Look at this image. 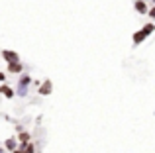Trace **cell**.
<instances>
[{"mask_svg": "<svg viewBox=\"0 0 155 153\" xmlns=\"http://www.w3.org/2000/svg\"><path fill=\"white\" fill-rule=\"evenodd\" d=\"M30 84H31V76L30 75H22L20 80H18V90H16V94H18V96H26Z\"/></svg>", "mask_w": 155, "mask_h": 153, "instance_id": "cell-1", "label": "cell"}, {"mask_svg": "<svg viewBox=\"0 0 155 153\" xmlns=\"http://www.w3.org/2000/svg\"><path fill=\"white\" fill-rule=\"evenodd\" d=\"M51 92H53V83H51L49 79H45L41 84H39V88H38V94H39V96H49Z\"/></svg>", "mask_w": 155, "mask_h": 153, "instance_id": "cell-2", "label": "cell"}, {"mask_svg": "<svg viewBox=\"0 0 155 153\" xmlns=\"http://www.w3.org/2000/svg\"><path fill=\"white\" fill-rule=\"evenodd\" d=\"M2 59L6 63H16V61H20V55L16 53V51H12V49H4L2 51Z\"/></svg>", "mask_w": 155, "mask_h": 153, "instance_id": "cell-3", "label": "cell"}, {"mask_svg": "<svg viewBox=\"0 0 155 153\" xmlns=\"http://www.w3.org/2000/svg\"><path fill=\"white\" fill-rule=\"evenodd\" d=\"M0 94H2L4 98H14V96H16V90L10 86V84L2 83V84H0Z\"/></svg>", "mask_w": 155, "mask_h": 153, "instance_id": "cell-4", "label": "cell"}, {"mask_svg": "<svg viewBox=\"0 0 155 153\" xmlns=\"http://www.w3.org/2000/svg\"><path fill=\"white\" fill-rule=\"evenodd\" d=\"M24 71V63L16 61V63H8V75H20Z\"/></svg>", "mask_w": 155, "mask_h": 153, "instance_id": "cell-5", "label": "cell"}, {"mask_svg": "<svg viewBox=\"0 0 155 153\" xmlns=\"http://www.w3.org/2000/svg\"><path fill=\"white\" fill-rule=\"evenodd\" d=\"M134 8H136V12L137 14H141V16H147V2H145V0H136V2H134Z\"/></svg>", "mask_w": 155, "mask_h": 153, "instance_id": "cell-6", "label": "cell"}, {"mask_svg": "<svg viewBox=\"0 0 155 153\" xmlns=\"http://www.w3.org/2000/svg\"><path fill=\"white\" fill-rule=\"evenodd\" d=\"M145 39H147V35L143 34V30H137L136 34L132 35V41H134V45H140V43H143Z\"/></svg>", "mask_w": 155, "mask_h": 153, "instance_id": "cell-7", "label": "cell"}, {"mask_svg": "<svg viewBox=\"0 0 155 153\" xmlns=\"http://www.w3.org/2000/svg\"><path fill=\"white\" fill-rule=\"evenodd\" d=\"M31 142V134H30V132H20V134H18V143H20V145H26V143H30Z\"/></svg>", "mask_w": 155, "mask_h": 153, "instance_id": "cell-8", "label": "cell"}, {"mask_svg": "<svg viewBox=\"0 0 155 153\" xmlns=\"http://www.w3.org/2000/svg\"><path fill=\"white\" fill-rule=\"evenodd\" d=\"M16 147H18V138H8L6 142H4V149H8V151H14Z\"/></svg>", "mask_w": 155, "mask_h": 153, "instance_id": "cell-9", "label": "cell"}, {"mask_svg": "<svg viewBox=\"0 0 155 153\" xmlns=\"http://www.w3.org/2000/svg\"><path fill=\"white\" fill-rule=\"evenodd\" d=\"M141 30H143V34H145V35L149 37V35H151L153 31H155V24H153V22H149V24H145V26L141 28Z\"/></svg>", "mask_w": 155, "mask_h": 153, "instance_id": "cell-10", "label": "cell"}, {"mask_svg": "<svg viewBox=\"0 0 155 153\" xmlns=\"http://www.w3.org/2000/svg\"><path fill=\"white\" fill-rule=\"evenodd\" d=\"M20 147H22V153H35V145H34V143H26V145H20Z\"/></svg>", "mask_w": 155, "mask_h": 153, "instance_id": "cell-11", "label": "cell"}, {"mask_svg": "<svg viewBox=\"0 0 155 153\" xmlns=\"http://www.w3.org/2000/svg\"><path fill=\"white\" fill-rule=\"evenodd\" d=\"M147 16H149L151 20H155V4H153V6H151V8L147 10Z\"/></svg>", "mask_w": 155, "mask_h": 153, "instance_id": "cell-12", "label": "cell"}, {"mask_svg": "<svg viewBox=\"0 0 155 153\" xmlns=\"http://www.w3.org/2000/svg\"><path fill=\"white\" fill-rule=\"evenodd\" d=\"M6 79H8L6 73H2V71H0V83H6Z\"/></svg>", "mask_w": 155, "mask_h": 153, "instance_id": "cell-13", "label": "cell"}, {"mask_svg": "<svg viewBox=\"0 0 155 153\" xmlns=\"http://www.w3.org/2000/svg\"><path fill=\"white\" fill-rule=\"evenodd\" d=\"M0 153H4V147H0Z\"/></svg>", "mask_w": 155, "mask_h": 153, "instance_id": "cell-14", "label": "cell"}, {"mask_svg": "<svg viewBox=\"0 0 155 153\" xmlns=\"http://www.w3.org/2000/svg\"><path fill=\"white\" fill-rule=\"evenodd\" d=\"M151 2H153V4H155V0H151Z\"/></svg>", "mask_w": 155, "mask_h": 153, "instance_id": "cell-15", "label": "cell"}]
</instances>
